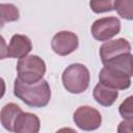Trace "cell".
Returning <instances> with one entry per match:
<instances>
[{
  "instance_id": "cell-1",
  "label": "cell",
  "mask_w": 133,
  "mask_h": 133,
  "mask_svg": "<svg viewBox=\"0 0 133 133\" xmlns=\"http://www.w3.org/2000/svg\"><path fill=\"white\" fill-rule=\"evenodd\" d=\"M14 94L26 105L34 108L47 106L51 99L50 85L44 79L35 84L27 85L17 78L14 83Z\"/></svg>"
},
{
  "instance_id": "cell-2",
  "label": "cell",
  "mask_w": 133,
  "mask_h": 133,
  "mask_svg": "<svg viewBox=\"0 0 133 133\" xmlns=\"http://www.w3.org/2000/svg\"><path fill=\"white\" fill-rule=\"evenodd\" d=\"M61 80L66 91L76 95L82 94L89 86V71L82 63H73L63 71Z\"/></svg>"
},
{
  "instance_id": "cell-3",
  "label": "cell",
  "mask_w": 133,
  "mask_h": 133,
  "mask_svg": "<svg viewBox=\"0 0 133 133\" xmlns=\"http://www.w3.org/2000/svg\"><path fill=\"white\" fill-rule=\"evenodd\" d=\"M18 79L27 85L35 84L43 80L46 73V63L37 55H28L17 63Z\"/></svg>"
},
{
  "instance_id": "cell-4",
  "label": "cell",
  "mask_w": 133,
  "mask_h": 133,
  "mask_svg": "<svg viewBox=\"0 0 133 133\" xmlns=\"http://www.w3.org/2000/svg\"><path fill=\"white\" fill-rule=\"evenodd\" d=\"M75 125L83 131H95L102 124L101 113L94 107L83 105L76 109L73 115Z\"/></svg>"
},
{
  "instance_id": "cell-5",
  "label": "cell",
  "mask_w": 133,
  "mask_h": 133,
  "mask_svg": "<svg viewBox=\"0 0 133 133\" xmlns=\"http://www.w3.org/2000/svg\"><path fill=\"white\" fill-rule=\"evenodd\" d=\"M95 39L107 42L121 31V22L116 17H105L96 20L90 28Z\"/></svg>"
},
{
  "instance_id": "cell-6",
  "label": "cell",
  "mask_w": 133,
  "mask_h": 133,
  "mask_svg": "<svg viewBox=\"0 0 133 133\" xmlns=\"http://www.w3.org/2000/svg\"><path fill=\"white\" fill-rule=\"evenodd\" d=\"M127 53H131V45L127 39L123 37L105 42L99 50L100 58L103 64Z\"/></svg>"
},
{
  "instance_id": "cell-7",
  "label": "cell",
  "mask_w": 133,
  "mask_h": 133,
  "mask_svg": "<svg viewBox=\"0 0 133 133\" xmlns=\"http://www.w3.org/2000/svg\"><path fill=\"white\" fill-rule=\"evenodd\" d=\"M99 83L116 90H125L131 86V78L123 72L104 66L99 74Z\"/></svg>"
},
{
  "instance_id": "cell-8",
  "label": "cell",
  "mask_w": 133,
  "mask_h": 133,
  "mask_svg": "<svg viewBox=\"0 0 133 133\" xmlns=\"http://www.w3.org/2000/svg\"><path fill=\"white\" fill-rule=\"evenodd\" d=\"M79 46V39L78 36L71 31H59L57 32L51 42L52 50L60 55V56H66L71 53H73Z\"/></svg>"
},
{
  "instance_id": "cell-9",
  "label": "cell",
  "mask_w": 133,
  "mask_h": 133,
  "mask_svg": "<svg viewBox=\"0 0 133 133\" xmlns=\"http://www.w3.org/2000/svg\"><path fill=\"white\" fill-rule=\"evenodd\" d=\"M32 50V43L30 38L23 34H15L11 36L7 47V57L24 58Z\"/></svg>"
},
{
  "instance_id": "cell-10",
  "label": "cell",
  "mask_w": 133,
  "mask_h": 133,
  "mask_svg": "<svg viewBox=\"0 0 133 133\" xmlns=\"http://www.w3.org/2000/svg\"><path fill=\"white\" fill-rule=\"evenodd\" d=\"M41 128V122L37 115L30 112H21L12 127L15 133H38Z\"/></svg>"
},
{
  "instance_id": "cell-11",
  "label": "cell",
  "mask_w": 133,
  "mask_h": 133,
  "mask_svg": "<svg viewBox=\"0 0 133 133\" xmlns=\"http://www.w3.org/2000/svg\"><path fill=\"white\" fill-rule=\"evenodd\" d=\"M92 96L97 103L104 107H109L116 101L118 97V91L116 89L107 87L101 83H98L94 88Z\"/></svg>"
},
{
  "instance_id": "cell-12",
  "label": "cell",
  "mask_w": 133,
  "mask_h": 133,
  "mask_svg": "<svg viewBox=\"0 0 133 133\" xmlns=\"http://www.w3.org/2000/svg\"><path fill=\"white\" fill-rule=\"evenodd\" d=\"M21 112V107L15 103H8L4 105L0 111V122L3 128L9 132H12L14 123Z\"/></svg>"
},
{
  "instance_id": "cell-13",
  "label": "cell",
  "mask_w": 133,
  "mask_h": 133,
  "mask_svg": "<svg viewBox=\"0 0 133 133\" xmlns=\"http://www.w3.org/2000/svg\"><path fill=\"white\" fill-rule=\"evenodd\" d=\"M132 54L131 53H127L124 54L107 63L104 64V66L107 68H111L114 69L116 71L123 72L124 74H126L128 77H132L133 76V64H132Z\"/></svg>"
},
{
  "instance_id": "cell-14",
  "label": "cell",
  "mask_w": 133,
  "mask_h": 133,
  "mask_svg": "<svg viewBox=\"0 0 133 133\" xmlns=\"http://www.w3.org/2000/svg\"><path fill=\"white\" fill-rule=\"evenodd\" d=\"M20 18L18 7L11 3H0V29L7 22H16Z\"/></svg>"
},
{
  "instance_id": "cell-15",
  "label": "cell",
  "mask_w": 133,
  "mask_h": 133,
  "mask_svg": "<svg viewBox=\"0 0 133 133\" xmlns=\"http://www.w3.org/2000/svg\"><path fill=\"white\" fill-rule=\"evenodd\" d=\"M113 9L126 20L133 19V1L132 0H116L113 1Z\"/></svg>"
},
{
  "instance_id": "cell-16",
  "label": "cell",
  "mask_w": 133,
  "mask_h": 133,
  "mask_svg": "<svg viewBox=\"0 0 133 133\" xmlns=\"http://www.w3.org/2000/svg\"><path fill=\"white\" fill-rule=\"evenodd\" d=\"M89 6L91 10L96 14L106 12L113 10V2L109 0H100V1H90Z\"/></svg>"
},
{
  "instance_id": "cell-17",
  "label": "cell",
  "mask_w": 133,
  "mask_h": 133,
  "mask_svg": "<svg viewBox=\"0 0 133 133\" xmlns=\"http://www.w3.org/2000/svg\"><path fill=\"white\" fill-rule=\"evenodd\" d=\"M132 100L133 97H128L118 107V111L121 116L126 121H133V113H132Z\"/></svg>"
},
{
  "instance_id": "cell-18",
  "label": "cell",
  "mask_w": 133,
  "mask_h": 133,
  "mask_svg": "<svg viewBox=\"0 0 133 133\" xmlns=\"http://www.w3.org/2000/svg\"><path fill=\"white\" fill-rule=\"evenodd\" d=\"M133 121H126L124 119L117 126V133H132Z\"/></svg>"
},
{
  "instance_id": "cell-19",
  "label": "cell",
  "mask_w": 133,
  "mask_h": 133,
  "mask_svg": "<svg viewBox=\"0 0 133 133\" xmlns=\"http://www.w3.org/2000/svg\"><path fill=\"white\" fill-rule=\"evenodd\" d=\"M7 57V45L4 37L0 34V60Z\"/></svg>"
},
{
  "instance_id": "cell-20",
  "label": "cell",
  "mask_w": 133,
  "mask_h": 133,
  "mask_svg": "<svg viewBox=\"0 0 133 133\" xmlns=\"http://www.w3.org/2000/svg\"><path fill=\"white\" fill-rule=\"evenodd\" d=\"M5 89H6L5 82H4V80L0 77V99L4 96V94H5Z\"/></svg>"
},
{
  "instance_id": "cell-21",
  "label": "cell",
  "mask_w": 133,
  "mask_h": 133,
  "mask_svg": "<svg viewBox=\"0 0 133 133\" xmlns=\"http://www.w3.org/2000/svg\"><path fill=\"white\" fill-rule=\"evenodd\" d=\"M55 133H77L74 129H72V128H61V129H59L58 131H56Z\"/></svg>"
}]
</instances>
